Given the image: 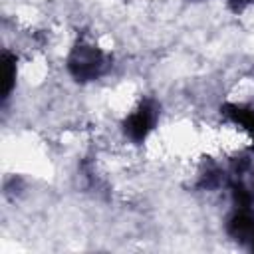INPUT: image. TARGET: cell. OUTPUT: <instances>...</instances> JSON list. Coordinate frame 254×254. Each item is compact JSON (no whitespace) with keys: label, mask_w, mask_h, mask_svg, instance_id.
I'll return each instance as SVG.
<instances>
[{"label":"cell","mask_w":254,"mask_h":254,"mask_svg":"<svg viewBox=\"0 0 254 254\" xmlns=\"http://www.w3.org/2000/svg\"><path fill=\"white\" fill-rule=\"evenodd\" d=\"M250 52H252V56H254V32H252V36H250Z\"/></svg>","instance_id":"obj_1"}]
</instances>
